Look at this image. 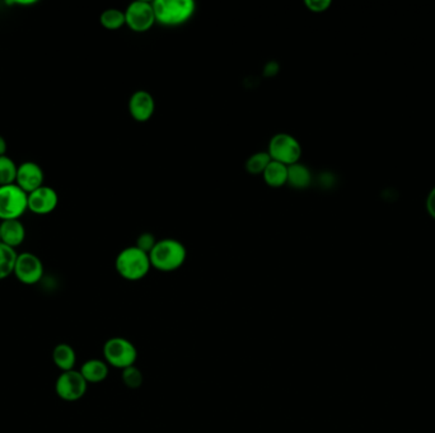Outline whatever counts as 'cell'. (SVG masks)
I'll return each instance as SVG.
<instances>
[{
    "instance_id": "obj_25",
    "label": "cell",
    "mask_w": 435,
    "mask_h": 433,
    "mask_svg": "<svg viewBox=\"0 0 435 433\" xmlns=\"http://www.w3.org/2000/svg\"><path fill=\"white\" fill-rule=\"evenodd\" d=\"M425 206H426V211H428L429 217H433L435 220V187L430 191L429 194H428Z\"/></svg>"
},
{
    "instance_id": "obj_16",
    "label": "cell",
    "mask_w": 435,
    "mask_h": 433,
    "mask_svg": "<svg viewBox=\"0 0 435 433\" xmlns=\"http://www.w3.org/2000/svg\"><path fill=\"white\" fill-rule=\"evenodd\" d=\"M262 178L266 185L272 188L285 186L288 185V167L281 163L272 160L262 173Z\"/></svg>"
},
{
    "instance_id": "obj_26",
    "label": "cell",
    "mask_w": 435,
    "mask_h": 433,
    "mask_svg": "<svg viewBox=\"0 0 435 433\" xmlns=\"http://www.w3.org/2000/svg\"><path fill=\"white\" fill-rule=\"evenodd\" d=\"M6 149H8V145H6V138L0 135V157L6 155Z\"/></svg>"
},
{
    "instance_id": "obj_2",
    "label": "cell",
    "mask_w": 435,
    "mask_h": 433,
    "mask_svg": "<svg viewBox=\"0 0 435 433\" xmlns=\"http://www.w3.org/2000/svg\"><path fill=\"white\" fill-rule=\"evenodd\" d=\"M115 267L116 271L124 280L139 281L151 271L149 254L143 252L136 246L125 248L117 254Z\"/></svg>"
},
{
    "instance_id": "obj_15",
    "label": "cell",
    "mask_w": 435,
    "mask_h": 433,
    "mask_svg": "<svg viewBox=\"0 0 435 433\" xmlns=\"http://www.w3.org/2000/svg\"><path fill=\"white\" fill-rule=\"evenodd\" d=\"M51 357H53L55 366L58 367L61 373L72 371L77 363V353L72 346L68 343L56 344L53 349Z\"/></svg>"
},
{
    "instance_id": "obj_11",
    "label": "cell",
    "mask_w": 435,
    "mask_h": 433,
    "mask_svg": "<svg viewBox=\"0 0 435 433\" xmlns=\"http://www.w3.org/2000/svg\"><path fill=\"white\" fill-rule=\"evenodd\" d=\"M45 173L43 168L35 162H23L19 164L16 177V185L30 194L37 188L45 186Z\"/></svg>"
},
{
    "instance_id": "obj_5",
    "label": "cell",
    "mask_w": 435,
    "mask_h": 433,
    "mask_svg": "<svg viewBox=\"0 0 435 433\" xmlns=\"http://www.w3.org/2000/svg\"><path fill=\"white\" fill-rule=\"evenodd\" d=\"M28 210V194L16 183L0 186V221L19 220Z\"/></svg>"
},
{
    "instance_id": "obj_9",
    "label": "cell",
    "mask_w": 435,
    "mask_h": 433,
    "mask_svg": "<svg viewBox=\"0 0 435 433\" xmlns=\"http://www.w3.org/2000/svg\"><path fill=\"white\" fill-rule=\"evenodd\" d=\"M43 263L36 254L30 252L19 253L13 275L23 285H36L43 280Z\"/></svg>"
},
{
    "instance_id": "obj_12",
    "label": "cell",
    "mask_w": 435,
    "mask_h": 433,
    "mask_svg": "<svg viewBox=\"0 0 435 433\" xmlns=\"http://www.w3.org/2000/svg\"><path fill=\"white\" fill-rule=\"evenodd\" d=\"M156 111L154 98L149 92L136 91L129 101V112L134 120L138 122H146L151 119Z\"/></svg>"
},
{
    "instance_id": "obj_6",
    "label": "cell",
    "mask_w": 435,
    "mask_h": 433,
    "mask_svg": "<svg viewBox=\"0 0 435 433\" xmlns=\"http://www.w3.org/2000/svg\"><path fill=\"white\" fill-rule=\"evenodd\" d=\"M269 155L274 162L290 167L299 163L302 157V145L289 133H276L269 143Z\"/></svg>"
},
{
    "instance_id": "obj_21",
    "label": "cell",
    "mask_w": 435,
    "mask_h": 433,
    "mask_svg": "<svg viewBox=\"0 0 435 433\" xmlns=\"http://www.w3.org/2000/svg\"><path fill=\"white\" fill-rule=\"evenodd\" d=\"M272 162V158L269 155L267 151H260V153H254V155L248 158L246 162V170L249 175H257L265 172L266 167Z\"/></svg>"
},
{
    "instance_id": "obj_14",
    "label": "cell",
    "mask_w": 435,
    "mask_h": 433,
    "mask_svg": "<svg viewBox=\"0 0 435 433\" xmlns=\"http://www.w3.org/2000/svg\"><path fill=\"white\" fill-rule=\"evenodd\" d=\"M80 373L85 378V381L90 384H100L107 379L109 373V366L107 362L100 358H91L80 367Z\"/></svg>"
},
{
    "instance_id": "obj_17",
    "label": "cell",
    "mask_w": 435,
    "mask_h": 433,
    "mask_svg": "<svg viewBox=\"0 0 435 433\" xmlns=\"http://www.w3.org/2000/svg\"><path fill=\"white\" fill-rule=\"evenodd\" d=\"M312 183V173L306 165L296 163L288 167V185L296 190H304Z\"/></svg>"
},
{
    "instance_id": "obj_13",
    "label": "cell",
    "mask_w": 435,
    "mask_h": 433,
    "mask_svg": "<svg viewBox=\"0 0 435 433\" xmlns=\"http://www.w3.org/2000/svg\"><path fill=\"white\" fill-rule=\"evenodd\" d=\"M1 229V243L8 247L17 249L26 239V229L21 220L0 221Z\"/></svg>"
},
{
    "instance_id": "obj_23",
    "label": "cell",
    "mask_w": 435,
    "mask_h": 433,
    "mask_svg": "<svg viewBox=\"0 0 435 433\" xmlns=\"http://www.w3.org/2000/svg\"><path fill=\"white\" fill-rule=\"evenodd\" d=\"M157 239L154 238V235L151 234V233H144V234L140 235L139 238L136 239V247L141 249L143 252L149 254L151 252V249L157 244Z\"/></svg>"
},
{
    "instance_id": "obj_27",
    "label": "cell",
    "mask_w": 435,
    "mask_h": 433,
    "mask_svg": "<svg viewBox=\"0 0 435 433\" xmlns=\"http://www.w3.org/2000/svg\"><path fill=\"white\" fill-rule=\"evenodd\" d=\"M0 243H1V229H0Z\"/></svg>"
},
{
    "instance_id": "obj_3",
    "label": "cell",
    "mask_w": 435,
    "mask_h": 433,
    "mask_svg": "<svg viewBox=\"0 0 435 433\" xmlns=\"http://www.w3.org/2000/svg\"><path fill=\"white\" fill-rule=\"evenodd\" d=\"M151 4L156 22L168 27L186 23L193 18L196 9L193 0H156Z\"/></svg>"
},
{
    "instance_id": "obj_22",
    "label": "cell",
    "mask_w": 435,
    "mask_h": 433,
    "mask_svg": "<svg viewBox=\"0 0 435 433\" xmlns=\"http://www.w3.org/2000/svg\"><path fill=\"white\" fill-rule=\"evenodd\" d=\"M122 381L129 388H139L143 383V375L139 368L135 366L129 367L122 370Z\"/></svg>"
},
{
    "instance_id": "obj_8",
    "label": "cell",
    "mask_w": 435,
    "mask_h": 433,
    "mask_svg": "<svg viewBox=\"0 0 435 433\" xmlns=\"http://www.w3.org/2000/svg\"><path fill=\"white\" fill-rule=\"evenodd\" d=\"M125 21L127 27L136 33L151 30L156 23L153 4L145 0L134 1L125 11Z\"/></svg>"
},
{
    "instance_id": "obj_10",
    "label": "cell",
    "mask_w": 435,
    "mask_h": 433,
    "mask_svg": "<svg viewBox=\"0 0 435 433\" xmlns=\"http://www.w3.org/2000/svg\"><path fill=\"white\" fill-rule=\"evenodd\" d=\"M59 194L54 188L40 187L28 194V211L35 215H48L58 207Z\"/></svg>"
},
{
    "instance_id": "obj_7",
    "label": "cell",
    "mask_w": 435,
    "mask_h": 433,
    "mask_svg": "<svg viewBox=\"0 0 435 433\" xmlns=\"http://www.w3.org/2000/svg\"><path fill=\"white\" fill-rule=\"evenodd\" d=\"M88 389V383L82 376L80 371L72 370L61 373L55 381L56 395L65 402H77L85 397Z\"/></svg>"
},
{
    "instance_id": "obj_1",
    "label": "cell",
    "mask_w": 435,
    "mask_h": 433,
    "mask_svg": "<svg viewBox=\"0 0 435 433\" xmlns=\"http://www.w3.org/2000/svg\"><path fill=\"white\" fill-rule=\"evenodd\" d=\"M188 258V251L181 241L162 239L149 253L151 268L161 272H173L181 268Z\"/></svg>"
},
{
    "instance_id": "obj_20",
    "label": "cell",
    "mask_w": 435,
    "mask_h": 433,
    "mask_svg": "<svg viewBox=\"0 0 435 433\" xmlns=\"http://www.w3.org/2000/svg\"><path fill=\"white\" fill-rule=\"evenodd\" d=\"M18 165L6 155L0 157V186H8L16 183Z\"/></svg>"
},
{
    "instance_id": "obj_18",
    "label": "cell",
    "mask_w": 435,
    "mask_h": 433,
    "mask_svg": "<svg viewBox=\"0 0 435 433\" xmlns=\"http://www.w3.org/2000/svg\"><path fill=\"white\" fill-rule=\"evenodd\" d=\"M18 253L16 249L0 243V281L13 275Z\"/></svg>"
},
{
    "instance_id": "obj_19",
    "label": "cell",
    "mask_w": 435,
    "mask_h": 433,
    "mask_svg": "<svg viewBox=\"0 0 435 433\" xmlns=\"http://www.w3.org/2000/svg\"><path fill=\"white\" fill-rule=\"evenodd\" d=\"M100 22L102 24L103 28H106V30H120L124 24H127L125 12H122L120 9H115V8L106 9L101 14Z\"/></svg>"
},
{
    "instance_id": "obj_24",
    "label": "cell",
    "mask_w": 435,
    "mask_h": 433,
    "mask_svg": "<svg viewBox=\"0 0 435 433\" xmlns=\"http://www.w3.org/2000/svg\"><path fill=\"white\" fill-rule=\"evenodd\" d=\"M307 9L312 13H323L331 6V0H306Z\"/></svg>"
},
{
    "instance_id": "obj_4",
    "label": "cell",
    "mask_w": 435,
    "mask_h": 433,
    "mask_svg": "<svg viewBox=\"0 0 435 433\" xmlns=\"http://www.w3.org/2000/svg\"><path fill=\"white\" fill-rule=\"evenodd\" d=\"M103 360L109 366L125 370L135 365L138 360V349L127 338H109L103 346Z\"/></svg>"
}]
</instances>
